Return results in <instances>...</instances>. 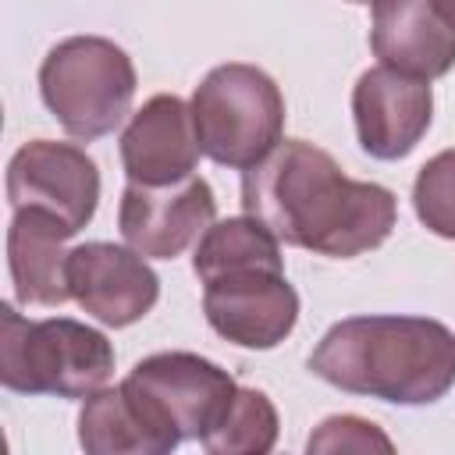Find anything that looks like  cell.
Returning <instances> with one entry per match:
<instances>
[{
    "label": "cell",
    "mask_w": 455,
    "mask_h": 455,
    "mask_svg": "<svg viewBox=\"0 0 455 455\" xmlns=\"http://www.w3.org/2000/svg\"><path fill=\"white\" fill-rule=\"evenodd\" d=\"M242 210L284 245L331 259L384 245L398 220L391 188L348 178L327 149L306 139H281L242 174Z\"/></svg>",
    "instance_id": "cell-1"
},
{
    "label": "cell",
    "mask_w": 455,
    "mask_h": 455,
    "mask_svg": "<svg viewBox=\"0 0 455 455\" xmlns=\"http://www.w3.org/2000/svg\"><path fill=\"white\" fill-rule=\"evenodd\" d=\"M117 153L128 181L139 185H171L196 174L203 149L192 107L174 92L149 96L121 132Z\"/></svg>",
    "instance_id": "cell-12"
},
{
    "label": "cell",
    "mask_w": 455,
    "mask_h": 455,
    "mask_svg": "<svg viewBox=\"0 0 455 455\" xmlns=\"http://www.w3.org/2000/svg\"><path fill=\"white\" fill-rule=\"evenodd\" d=\"M206 323L238 348H277L299 320V291L284 270H235L203 284Z\"/></svg>",
    "instance_id": "cell-9"
},
{
    "label": "cell",
    "mask_w": 455,
    "mask_h": 455,
    "mask_svg": "<svg viewBox=\"0 0 455 455\" xmlns=\"http://www.w3.org/2000/svg\"><path fill=\"white\" fill-rule=\"evenodd\" d=\"M132 57L103 36H68L39 64V96L75 139L110 135L135 100Z\"/></svg>",
    "instance_id": "cell-5"
},
{
    "label": "cell",
    "mask_w": 455,
    "mask_h": 455,
    "mask_svg": "<svg viewBox=\"0 0 455 455\" xmlns=\"http://www.w3.org/2000/svg\"><path fill=\"white\" fill-rule=\"evenodd\" d=\"M306 451H395L391 437L363 416H327L306 441Z\"/></svg>",
    "instance_id": "cell-19"
},
{
    "label": "cell",
    "mask_w": 455,
    "mask_h": 455,
    "mask_svg": "<svg viewBox=\"0 0 455 455\" xmlns=\"http://www.w3.org/2000/svg\"><path fill=\"white\" fill-rule=\"evenodd\" d=\"M370 50L384 68L430 82L455 68V28L434 0H373Z\"/></svg>",
    "instance_id": "cell-13"
},
{
    "label": "cell",
    "mask_w": 455,
    "mask_h": 455,
    "mask_svg": "<svg viewBox=\"0 0 455 455\" xmlns=\"http://www.w3.org/2000/svg\"><path fill=\"white\" fill-rule=\"evenodd\" d=\"M412 206L427 231L455 242V149L430 156L412 181Z\"/></svg>",
    "instance_id": "cell-18"
},
{
    "label": "cell",
    "mask_w": 455,
    "mask_h": 455,
    "mask_svg": "<svg viewBox=\"0 0 455 455\" xmlns=\"http://www.w3.org/2000/svg\"><path fill=\"white\" fill-rule=\"evenodd\" d=\"M277 409L259 387H238L217 427L199 441L210 455H267L277 444Z\"/></svg>",
    "instance_id": "cell-17"
},
{
    "label": "cell",
    "mask_w": 455,
    "mask_h": 455,
    "mask_svg": "<svg viewBox=\"0 0 455 455\" xmlns=\"http://www.w3.org/2000/svg\"><path fill=\"white\" fill-rule=\"evenodd\" d=\"M7 199L11 210L53 213L78 235L100 203V167L75 142L32 139L7 164Z\"/></svg>",
    "instance_id": "cell-7"
},
{
    "label": "cell",
    "mask_w": 455,
    "mask_h": 455,
    "mask_svg": "<svg viewBox=\"0 0 455 455\" xmlns=\"http://www.w3.org/2000/svg\"><path fill=\"white\" fill-rule=\"evenodd\" d=\"M68 238H75V231L53 213L32 206L14 210L7 228V267L21 306H60L71 299Z\"/></svg>",
    "instance_id": "cell-14"
},
{
    "label": "cell",
    "mask_w": 455,
    "mask_h": 455,
    "mask_svg": "<svg viewBox=\"0 0 455 455\" xmlns=\"http://www.w3.org/2000/svg\"><path fill=\"white\" fill-rule=\"evenodd\" d=\"M121 387L149 427H156L174 448L181 441H203L238 391L228 370L196 352L146 355L132 366Z\"/></svg>",
    "instance_id": "cell-6"
},
{
    "label": "cell",
    "mask_w": 455,
    "mask_h": 455,
    "mask_svg": "<svg viewBox=\"0 0 455 455\" xmlns=\"http://www.w3.org/2000/svg\"><path fill=\"white\" fill-rule=\"evenodd\" d=\"M323 384L391 405H430L455 384V334L430 316H348L309 352Z\"/></svg>",
    "instance_id": "cell-2"
},
{
    "label": "cell",
    "mask_w": 455,
    "mask_h": 455,
    "mask_svg": "<svg viewBox=\"0 0 455 455\" xmlns=\"http://www.w3.org/2000/svg\"><path fill=\"white\" fill-rule=\"evenodd\" d=\"M114 377V345L103 331L71 320H25L0 306V384L18 395L89 398Z\"/></svg>",
    "instance_id": "cell-3"
},
{
    "label": "cell",
    "mask_w": 455,
    "mask_h": 455,
    "mask_svg": "<svg viewBox=\"0 0 455 455\" xmlns=\"http://www.w3.org/2000/svg\"><path fill=\"white\" fill-rule=\"evenodd\" d=\"M434 4H437V11L448 18V25L455 28V0H434Z\"/></svg>",
    "instance_id": "cell-20"
},
{
    "label": "cell",
    "mask_w": 455,
    "mask_h": 455,
    "mask_svg": "<svg viewBox=\"0 0 455 455\" xmlns=\"http://www.w3.org/2000/svg\"><path fill=\"white\" fill-rule=\"evenodd\" d=\"M71 299L107 327L142 320L160 299V277L132 245L85 242L68 256Z\"/></svg>",
    "instance_id": "cell-11"
},
{
    "label": "cell",
    "mask_w": 455,
    "mask_h": 455,
    "mask_svg": "<svg viewBox=\"0 0 455 455\" xmlns=\"http://www.w3.org/2000/svg\"><path fill=\"white\" fill-rule=\"evenodd\" d=\"M192 270L203 284L220 274H235V270H284L281 238L249 213L213 220L196 242Z\"/></svg>",
    "instance_id": "cell-16"
},
{
    "label": "cell",
    "mask_w": 455,
    "mask_h": 455,
    "mask_svg": "<svg viewBox=\"0 0 455 455\" xmlns=\"http://www.w3.org/2000/svg\"><path fill=\"white\" fill-rule=\"evenodd\" d=\"M78 444L89 455H167L174 444L149 427L124 387H100L78 412Z\"/></svg>",
    "instance_id": "cell-15"
},
{
    "label": "cell",
    "mask_w": 455,
    "mask_h": 455,
    "mask_svg": "<svg viewBox=\"0 0 455 455\" xmlns=\"http://www.w3.org/2000/svg\"><path fill=\"white\" fill-rule=\"evenodd\" d=\"M434 117V92L427 78L395 68H370L352 89V121L359 146L373 160H402L427 135Z\"/></svg>",
    "instance_id": "cell-10"
},
{
    "label": "cell",
    "mask_w": 455,
    "mask_h": 455,
    "mask_svg": "<svg viewBox=\"0 0 455 455\" xmlns=\"http://www.w3.org/2000/svg\"><path fill=\"white\" fill-rule=\"evenodd\" d=\"M188 107L203 156L231 171H249L284 135V96L256 64L210 68Z\"/></svg>",
    "instance_id": "cell-4"
},
{
    "label": "cell",
    "mask_w": 455,
    "mask_h": 455,
    "mask_svg": "<svg viewBox=\"0 0 455 455\" xmlns=\"http://www.w3.org/2000/svg\"><path fill=\"white\" fill-rule=\"evenodd\" d=\"M348 4H373V0H348Z\"/></svg>",
    "instance_id": "cell-21"
},
{
    "label": "cell",
    "mask_w": 455,
    "mask_h": 455,
    "mask_svg": "<svg viewBox=\"0 0 455 455\" xmlns=\"http://www.w3.org/2000/svg\"><path fill=\"white\" fill-rule=\"evenodd\" d=\"M217 220V199L206 178L188 174L171 185L128 181L117 206L121 238L146 259H174Z\"/></svg>",
    "instance_id": "cell-8"
}]
</instances>
